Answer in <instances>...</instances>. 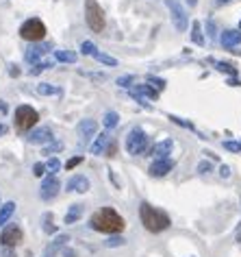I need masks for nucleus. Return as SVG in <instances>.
<instances>
[{"label": "nucleus", "instance_id": "1", "mask_svg": "<svg viewBox=\"0 0 241 257\" xmlns=\"http://www.w3.org/2000/svg\"><path fill=\"white\" fill-rule=\"evenodd\" d=\"M89 227H92L94 231H98V233L118 235V233H122V229L126 227V223H124V218L113 207H100L98 211L92 214Z\"/></svg>", "mask_w": 241, "mask_h": 257}, {"label": "nucleus", "instance_id": "2", "mask_svg": "<svg viewBox=\"0 0 241 257\" xmlns=\"http://www.w3.org/2000/svg\"><path fill=\"white\" fill-rule=\"evenodd\" d=\"M139 218H142V225L150 231V233H161V231H165L169 225H172L169 216L165 214L163 209L152 207L150 203L139 205Z\"/></svg>", "mask_w": 241, "mask_h": 257}, {"label": "nucleus", "instance_id": "3", "mask_svg": "<svg viewBox=\"0 0 241 257\" xmlns=\"http://www.w3.org/2000/svg\"><path fill=\"white\" fill-rule=\"evenodd\" d=\"M85 22H87L89 31H94V33H102L104 31L107 20H104L102 7H100L96 0H85Z\"/></svg>", "mask_w": 241, "mask_h": 257}, {"label": "nucleus", "instance_id": "4", "mask_svg": "<svg viewBox=\"0 0 241 257\" xmlns=\"http://www.w3.org/2000/svg\"><path fill=\"white\" fill-rule=\"evenodd\" d=\"M13 120H16V129L20 131V133H26V131H31L35 124H37L39 114L35 112L31 105H20V107L16 109V118Z\"/></svg>", "mask_w": 241, "mask_h": 257}, {"label": "nucleus", "instance_id": "5", "mask_svg": "<svg viewBox=\"0 0 241 257\" xmlns=\"http://www.w3.org/2000/svg\"><path fill=\"white\" fill-rule=\"evenodd\" d=\"M20 37L26 39V42H42L46 37V24L39 18H31L20 27Z\"/></svg>", "mask_w": 241, "mask_h": 257}, {"label": "nucleus", "instance_id": "6", "mask_svg": "<svg viewBox=\"0 0 241 257\" xmlns=\"http://www.w3.org/2000/svg\"><path fill=\"white\" fill-rule=\"evenodd\" d=\"M148 148V135L144 129H130V133L126 135V153L128 155H144Z\"/></svg>", "mask_w": 241, "mask_h": 257}, {"label": "nucleus", "instance_id": "7", "mask_svg": "<svg viewBox=\"0 0 241 257\" xmlns=\"http://www.w3.org/2000/svg\"><path fill=\"white\" fill-rule=\"evenodd\" d=\"M165 4H168V9H169V18H172L174 29H176L178 33H185L187 31V24H189L185 7L178 2V0H165Z\"/></svg>", "mask_w": 241, "mask_h": 257}, {"label": "nucleus", "instance_id": "8", "mask_svg": "<svg viewBox=\"0 0 241 257\" xmlns=\"http://www.w3.org/2000/svg\"><path fill=\"white\" fill-rule=\"evenodd\" d=\"M22 240H24V233L18 225H7L2 229V233H0V244H2L4 249H16Z\"/></svg>", "mask_w": 241, "mask_h": 257}, {"label": "nucleus", "instance_id": "9", "mask_svg": "<svg viewBox=\"0 0 241 257\" xmlns=\"http://www.w3.org/2000/svg\"><path fill=\"white\" fill-rule=\"evenodd\" d=\"M76 133H78V142H80V146L87 144L89 140H92L94 135L98 133V122H96V120H92V118L80 120L78 127H76Z\"/></svg>", "mask_w": 241, "mask_h": 257}, {"label": "nucleus", "instance_id": "10", "mask_svg": "<svg viewBox=\"0 0 241 257\" xmlns=\"http://www.w3.org/2000/svg\"><path fill=\"white\" fill-rule=\"evenodd\" d=\"M59 190H61V183H59V179L54 177V174H48V177L42 181L39 196H42V200H52V199H57Z\"/></svg>", "mask_w": 241, "mask_h": 257}, {"label": "nucleus", "instance_id": "11", "mask_svg": "<svg viewBox=\"0 0 241 257\" xmlns=\"http://www.w3.org/2000/svg\"><path fill=\"white\" fill-rule=\"evenodd\" d=\"M26 140L31 144H50L54 140V135L48 127H39V129H33L31 133L26 135Z\"/></svg>", "mask_w": 241, "mask_h": 257}, {"label": "nucleus", "instance_id": "12", "mask_svg": "<svg viewBox=\"0 0 241 257\" xmlns=\"http://www.w3.org/2000/svg\"><path fill=\"white\" fill-rule=\"evenodd\" d=\"M174 168V161L169 159V157H165V159H154L152 164H150V177H165V174L169 172V170Z\"/></svg>", "mask_w": 241, "mask_h": 257}, {"label": "nucleus", "instance_id": "13", "mask_svg": "<svg viewBox=\"0 0 241 257\" xmlns=\"http://www.w3.org/2000/svg\"><path fill=\"white\" fill-rule=\"evenodd\" d=\"M65 190H68V192H78V194L89 192V179L83 177V174H74V177H70V181L65 183Z\"/></svg>", "mask_w": 241, "mask_h": 257}, {"label": "nucleus", "instance_id": "14", "mask_svg": "<svg viewBox=\"0 0 241 257\" xmlns=\"http://www.w3.org/2000/svg\"><path fill=\"white\" fill-rule=\"evenodd\" d=\"M50 50V44H35V46L26 48V53H24V59H26L28 63H37L42 61V57Z\"/></svg>", "mask_w": 241, "mask_h": 257}, {"label": "nucleus", "instance_id": "15", "mask_svg": "<svg viewBox=\"0 0 241 257\" xmlns=\"http://www.w3.org/2000/svg\"><path fill=\"white\" fill-rule=\"evenodd\" d=\"M172 150H174V140H163V142L154 144L152 148H150V155H152L154 159H165V157H169Z\"/></svg>", "mask_w": 241, "mask_h": 257}, {"label": "nucleus", "instance_id": "16", "mask_svg": "<svg viewBox=\"0 0 241 257\" xmlns=\"http://www.w3.org/2000/svg\"><path fill=\"white\" fill-rule=\"evenodd\" d=\"M219 42H222L224 48L237 46V44H241V31H239V29H237V31H230V29H226V31L219 35Z\"/></svg>", "mask_w": 241, "mask_h": 257}, {"label": "nucleus", "instance_id": "17", "mask_svg": "<svg viewBox=\"0 0 241 257\" xmlns=\"http://www.w3.org/2000/svg\"><path fill=\"white\" fill-rule=\"evenodd\" d=\"M130 94H139V96L150 98V100H157L159 98V89H154L152 85H148V83H142V85H135V87H130Z\"/></svg>", "mask_w": 241, "mask_h": 257}, {"label": "nucleus", "instance_id": "18", "mask_svg": "<svg viewBox=\"0 0 241 257\" xmlns=\"http://www.w3.org/2000/svg\"><path fill=\"white\" fill-rule=\"evenodd\" d=\"M68 242H70V235H57V238L52 240V244L46 246V253H44V257H54V253H57V251H61Z\"/></svg>", "mask_w": 241, "mask_h": 257}, {"label": "nucleus", "instance_id": "19", "mask_svg": "<svg viewBox=\"0 0 241 257\" xmlns=\"http://www.w3.org/2000/svg\"><path fill=\"white\" fill-rule=\"evenodd\" d=\"M83 205L80 203H74V205H70V209H68V214H65V218H63V223L65 225H74V223H78L80 220V216H83Z\"/></svg>", "mask_w": 241, "mask_h": 257}, {"label": "nucleus", "instance_id": "20", "mask_svg": "<svg viewBox=\"0 0 241 257\" xmlns=\"http://www.w3.org/2000/svg\"><path fill=\"white\" fill-rule=\"evenodd\" d=\"M13 211H16V203H13V200H7L4 205H0V227H4L11 220Z\"/></svg>", "mask_w": 241, "mask_h": 257}, {"label": "nucleus", "instance_id": "21", "mask_svg": "<svg viewBox=\"0 0 241 257\" xmlns=\"http://www.w3.org/2000/svg\"><path fill=\"white\" fill-rule=\"evenodd\" d=\"M107 144H109V133L96 135V142L92 144V155H102L107 150Z\"/></svg>", "mask_w": 241, "mask_h": 257}, {"label": "nucleus", "instance_id": "22", "mask_svg": "<svg viewBox=\"0 0 241 257\" xmlns=\"http://www.w3.org/2000/svg\"><path fill=\"white\" fill-rule=\"evenodd\" d=\"M192 42L202 46L204 44V35H202V22L200 20H193L192 22Z\"/></svg>", "mask_w": 241, "mask_h": 257}, {"label": "nucleus", "instance_id": "23", "mask_svg": "<svg viewBox=\"0 0 241 257\" xmlns=\"http://www.w3.org/2000/svg\"><path fill=\"white\" fill-rule=\"evenodd\" d=\"M54 59L61 63H76L78 55L72 53V50H57V53H54Z\"/></svg>", "mask_w": 241, "mask_h": 257}, {"label": "nucleus", "instance_id": "24", "mask_svg": "<svg viewBox=\"0 0 241 257\" xmlns=\"http://www.w3.org/2000/svg\"><path fill=\"white\" fill-rule=\"evenodd\" d=\"M37 94H42V96H54V94H61V89L54 87V85H50V83H39L37 85Z\"/></svg>", "mask_w": 241, "mask_h": 257}, {"label": "nucleus", "instance_id": "25", "mask_svg": "<svg viewBox=\"0 0 241 257\" xmlns=\"http://www.w3.org/2000/svg\"><path fill=\"white\" fill-rule=\"evenodd\" d=\"M215 68H217V72H222V74H228V77H237V68H235L233 63L217 61V63H215Z\"/></svg>", "mask_w": 241, "mask_h": 257}, {"label": "nucleus", "instance_id": "26", "mask_svg": "<svg viewBox=\"0 0 241 257\" xmlns=\"http://www.w3.org/2000/svg\"><path fill=\"white\" fill-rule=\"evenodd\" d=\"M94 59H96V61H100V63H104V65H109V68H115V65H118V59L115 57H111V55H104V53H98L94 55Z\"/></svg>", "mask_w": 241, "mask_h": 257}, {"label": "nucleus", "instance_id": "27", "mask_svg": "<svg viewBox=\"0 0 241 257\" xmlns=\"http://www.w3.org/2000/svg\"><path fill=\"white\" fill-rule=\"evenodd\" d=\"M52 61H37V63H33V68L28 70V74H31V77H37L39 72H44V70H50L52 68Z\"/></svg>", "mask_w": 241, "mask_h": 257}, {"label": "nucleus", "instance_id": "28", "mask_svg": "<svg viewBox=\"0 0 241 257\" xmlns=\"http://www.w3.org/2000/svg\"><path fill=\"white\" fill-rule=\"evenodd\" d=\"M102 122H104V127H107V129H115L120 124V115L115 114V112H107V114H104Z\"/></svg>", "mask_w": 241, "mask_h": 257}, {"label": "nucleus", "instance_id": "29", "mask_svg": "<svg viewBox=\"0 0 241 257\" xmlns=\"http://www.w3.org/2000/svg\"><path fill=\"white\" fill-rule=\"evenodd\" d=\"M42 223H44V231H46L48 235H52V233H57V227L52 225V214L50 211H46L44 214V218H42Z\"/></svg>", "mask_w": 241, "mask_h": 257}, {"label": "nucleus", "instance_id": "30", "mask_svg": "<svg viewBox=\"0 0 241 257\" xmlns=\"http://www.w3.org/2000/svg\"><path fill=\"white\" fill-rule=\"evenodd\" d=\"M46 168H48V174H57L59 170H61V161H59V157H50Z\"/></svg>", "mask_w": 241, "mask_h": 257}, {"label": "nucleus", "instance_id": "31", "mask_svg": "<svg viewBox=\"0 0 241 257\" xmlns=\"http://www.w3.org/2000/svg\"><path fill=\"white\" fill-rule=\"evenodd\" d=\"M80 53L94 57V55L98 53V48H96V44H94V42H83V44H80Z\"/></svg>", "mask_w": 241, "mask_h": 257}, {"label": "nucleus", "instance_id": "32", "mask_svg": "<svg viewBox=\"0 0 241 257\" xmlns=\"http://www.w3.org/2000/svg\"><path fill=\"white\" fill-rule=\"evenodd\" d=\"M61 148H63V144H61V142H54V140H52V142H50V144L46 146V148H44V155H48V157H50V155L59 153Z\"/></svg>", "mask_w": 241, "mask_h": 257}, {"label": "nucleus", "instance_id": "33", "mask_svg": "<svg viewBox=\"0 0 241 257\" xmlns=\"http://www.w3.org/2000/svg\"><path fill=\"white\" fill-rule=\"evenodd\" d=\"M169 120H172V122H176L178 127H183V129H189V131H195V127L192 122H189V120H183V118H178V115H169Z\"/></svg>", "mask_w": 241, "mask_h": 257}, {"label": "nucleus", "instance_id": "34", "mask_svg": "<svg viewBox=\"0 0 241 257\" xmlns=\"http://www.w3.org/2000/svg\"><path fill=\"white\" fill-rule=\"evenodd\" d=\"M124 244H126V240H124L122 235H111V238L104 242V246H109V249H111V246H124Z\"/></svg>", "mask_w": 241, "mask_h": 257}, {"label": "nucleus", "instance_id": "35", "mask_svg": "<svg viewBox=\"0 0 241 257\" xmlns=\"http://www.w3.org/2000/svg\"><path fill=\"white\" fill-rule=\"evenodd\" d=\"M224 148L230 150V153H241V142H233V140H226Z\"/></svg>", "mask_w": 241, "mask_h": 257}, {"label": "nucleus", "instance_id": "36", "mask_svg": "<svg viewBox=\"0 0 241 257\" xmlns=\"http://www.w3.org/2000/svg\"><path fill=\"white\" fill-rule=\"evenodd\" d=\"M83 164V155H76V157H72V159H68V164H65V170H74L76 166Z\"/></svg>", "mask_w": 241, "mask_h": 257}, {"label": "nucleus", "instance_id": "37", "mask_svg": "<svg viewBox=\"0 0 241 257\" xmlns=\"http://www.w3.org/2000/svg\"><path fill=\"white\" fill-rule=\"evenodd\" d=\"M133 81H135V77H130V74H128V77H120L118 81H115V83H118L120 85V87H133Z\"/></svg>", "mask_w": 241, "mask_h": 257}, {"label": "nucleus", "instance_id": "38", "mask_svg": "<svg viewBox=\"0 0 241 257\" xmlns=\"http://www.w3.org/2000/svg\"><path fill=\"white\" fill-rule=\"evenodd\" d=\"M211 170H213V166H211V161L202 159V161H200V164H198V172H200V174H209Z\"/></svg>", "mask_w": 241, "mask_h": 257}, {"label": "nucleus", "instance_id": "39", "mask_svg": "<svg viewBox=\"0 0 241 257\" xmlns=\"http://www.w3.org/2000/svg\"><path fill=\"white\" fill-rule=\"evenodd\" d=\"M46 172H48L46 164H35V166H33V174H35V177H44Z\"/></svg>", "mask_w": 241, "mask_h": 257}, {"label": "nucleus", "instance_id": "40", "mask_svg": "<svg viewBox=\"0 0 241 257\" xmlns=\"http://www.w3.org/2000/svg\"><path fill=\"white\" fill-rule=\"evenodd\" d=\"M148 85H152L154 89H159V92H161V89L165 87V81H163V79H154V77H150V79H148Z\"/></svg>", "mask_w": 241, "mask_h": 257}, {"label": "nucleus", "instance_id": "41", "mask_svg": "<svg viewBox=\"0 0 241 257\" xmlns=\"http://www.w3.org/2000/svg\"><path fill=\"white\" fill-rule=\"evenodd\" d=\"M80 74L87 79H94V81H107V74H102V72H80Z\"/></svg>", "mask_w": 241, "mask_h": 257}, {"label": "nucleus", "instance_id": "42", "mask_svg": "<svg viewBox=\"0 0 241 257\" xmlns=\"http://www.w3.org/2000/svg\"><path fill=\"white\" fill-rule=\"evenodd\" d=\"M219 177H222V179H230V168L226 164L219 166Z\"/></svg>", "mask_w": 241, "mask_h": 257}, {"label": "nucleus", "instance_id": "43", "mask_svg": "<svg viewBox=\"0 0 241 257\" xmlns=\"http://www.w3.org/2000/svg\"><path fill=\"white\" fill-rule=\"evenodd\" d=\"M9 74H11V77H20V68L16 63H11V68H9Z\"/></svg>", "mask_w": 241, "mask_h": 257}, {"label": "nucleus", "instance_id": "44", "mask_svg": "<svg viewBox=\"0 0 241 257\" xmlns=\"http://www.w3.org/2000/svg\"><path fill=\"white\" fill-rule=\"evenodd\" d=\"M228 85H230V87H239L241 81H239L237 77H230V79H228Z\"/></svg>", "mask_w": 241, "mask_h": 257}, {"label": "nucleus", "instance_id": "45", "mask_svg": "<svg viewBox=\"0 0 241 257\" xmlns=\"http://www.w3.org/2000/svg\"><path fill=\"white\" fill-rule=\"evenodd\" d=\"M7 112H9L7 103H2V100H0V114H7Z\"/></svg>", "mask_w": 241, "mask_h": 257}, {"label": "nucleus", "instance_id": "46", "mask_svg": "<svg viewBox=\"0 0 241 257\" xmlns=\"http://www.w3.org/2000/svg\"><path fill=\"white\" fill-rule=\"evenodd\" d=\"M207 27H209V35H211V37H215V27H213V22H209Z\"/></svg>", "mask_w": 241, "mask_h": 257}, {"label": "nucleus", "instance_id": "47", "mask_svg": "<svg viewBox=\"0 0 241 257\" xmlns=\"http://www.w3.org/2000/svg\"><path fill=\"white\" fill-rule=\"evenodd\" d=\"M63 257H76V253H74V251H70V249H65L63 251Z\"/></svg>", "mask_w": 241, "mask_h": 257}, {"label": "nucleus", "instance_id": "48", "mask_svg": "<svg viewBox=\"0 0 241 257\" xmlns=\"http://www.w3.org/2000/svg\"><path fill=\"white\" fill-rule=\"evenodd\" d=\"M235 240H237V242H241V225L237 227V231H235Z\"/></svg>", "mask_w": 241, "mask_h": 257}, {"label": "nucleus", "instance_id": "49", "mask_svg": "<svg viewBox=\"0 0 241 257\" xmlns=\"http://www.w3.org/2000/svg\"><path fill=\"white\" fill-rule=\"evenodd\" d=\"M4 257H16L13 255V249H4Z\"/></svg>", "mask_w": 241, "mask_h": 257}, {"label": "nucleus", "instance_id": "50", "mask_svg": "<svg viewBox=\"0 0 241 257\" xmlns=\"http://www.w3.org/2000/svg\"><path fill=\"white\" fill-rule=\"evenodd\" d=\"M107 155H115V144H111V146L107 148Z\"/></svg>", "mask_w": 241, "mask_h": 257}, {"label": "nucleus", "instance_id": "51", "mask_svg": "<svg viewBox=\"0 0 241 257\" xmlns=\"http://www.w3.org/2000/svg\"><path fill=\"white\" fill-rule=\"evenodd\" d=\"M189 2V7H195V4H198V0H187Z\"/></svg>", "mask_w": 241, "mask_h": 257}, {"label": "nucleus", "instance_id": "52", "mask_svg": "<svg viewBox=\"0 0 241 257\" xmlns=\"http://www.w3.org/2000/svg\"><path fill=\"white\" fill-rule=\"evenodd\" d=\"M228 2H233V0H217V4H228Z\"/></svg>", "mask_w": 241, "mask_h": 257}, {"label": "nucleus", "instance_id": "53", "mask_svg": "<svg viewBox=\"0 0 241 257\" xmlns=\"http://www.w3.org/2000/svg\"><path fill=\"white\" fill-rule=\"evenodd\" d=\"M4 131H7V127H4V124H0V135H4Z\"/></svg>", "mask_w": 241, "mask_h": 257}, {"label": "nucleus", "instance_id": "54", "mask_svg": "<svg viewBox=\"0 0 241 257\" xmlns=\"http://www.w3.org/2000/svg\"><path fill=\"white\" fill-rule=\"evenodd\" d=\"M239 31H241V20H239Z\"/></svg>", "mask_w": 241, "mask_h": 257}]
</instances>
